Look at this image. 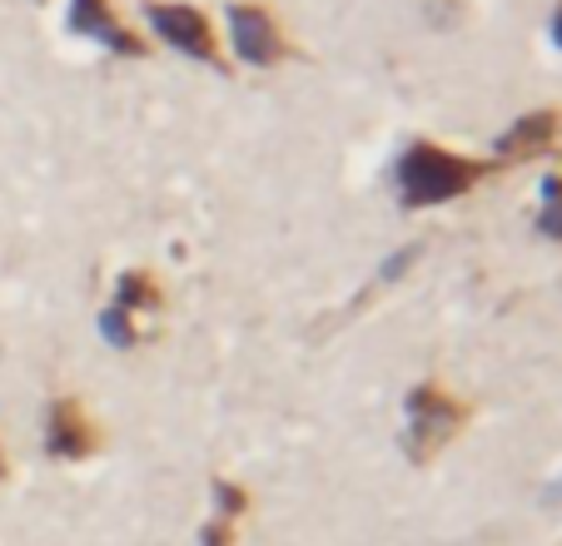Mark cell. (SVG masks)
<instances>
[{"label": "cell", "mask_w": 562, "mask_h": 546, "mask_svg": "<svg viewBox=\"0 0 562 546\" xmlns=\"http://www.w3.org/2000/svg\"><path fill=\"white\" fill-rule=\"evenodd\" d=\"M65 25H70V35H80V41H95L100 50L125 55V60H139V55H149L145 35L130 31L110 0H70V11H65Z\"/></svg>", "instance_id": "cell-6"}, {"label": "cell", "mask_w": 562, "mask_h": 546, "mask_svg": "<svg viewBox=\"0 0 562 546\" xmlns=\"http://www.w3.org/2000/svg\"><path fill=\"white\" fill-rule=\"evenodd\" d=\"M532 229H538L548 243H562V174H542Z\"/></svg>", "instance_id": "cell-10"}, {"label": "cell", "mask_w": 562, "mask_h": 546, "mask_svg": "<svg viewBox=\"0 0 562 546\" xmlns=\"http://www.w3.org/2000/svg\"><path fill=\"white\" fill-rule=\"evenodd\" d=\"M548 35H552V45H558V50H562V0H558V5H552V25H548Z\"/></svg>", "instance_id": "cell-13"}, {"label": "cell", "mask_w": 562, "mask_h": 546, "mask_svg": "<svg viewBox=\"0 0 562 546\" xmlns=\"http://www.w3.org/2000/svg\"><path fill=\"white\" fill-rule=\"evenodd\" d=\"M224 25H229V50L239 65H255V70H269V65L294 60V41L284 35V25L274 21L269 5L259 0H229L224 5Z\"/></svg>", "instance_id": "cell-3"}, {"label": "cell", "mask_w": 562, "mask_h": 546, "mask_svg": "<svg viewBox=\"0 0 562 546\" xmlns=\"http://www.w3.org/2000/svg\"><path fill=\"white\" fill-rule=\"evenodd\" d=\"M488 174L493 169L483 159L443 149L434 139H414L398 155V164H393V190H398V204L408 214H418V209H438V204H453L463 194H473Z\"/></svg>", "instance_id": "cell-1"}, {"label": "cell", "mask_w": 562, "mask_h": 546, "mask_svg": "<svg viewBox=\"0 0 562 546\" xmlns=\"http://www.w3.org/2000/svg\"><path fill=\"white\" fill-rule=\"evenodd\" d=\"M468 422V402L453 398L443 383H414L404 393V432H398V447H404L408 463H434L438 452L463 432Z\"/></svg>", "instance_id": "cell-2"}, {"label": "cell", "mask_w": 562, "mask_h": 546, "mask_svg": "<svg viewBox=\"0 0 562 546\" xmlns=\"http://www.w3.org/2000/svg\"><path fill=\"white\" fill-rule=\"evenodd\" d=\"M159 304H165V294H159V278L149 269H125L115 278V308H125L130 318L155 314Z\"/></svg>", "instance_id": "cell-9"}, {"label": "cell", "mask_w": 562, "mask_h": 546, "mask_svg": "<svg viewBox=\"0 0 562 546\" xmlns=\"http://www.w3.org/2000/svg\"><path fill=\"white\" fill-rule=\"evenodd\" d=\"M0 477H5V452H0Z\"/></svg>", "instance_id": "cell-14"}, {"label": "cell", "mask_w": 562, "mask_h": 546, "mask_svg": "<svg viewBox=\"0 0 562 546\" xmlns=\"http://www.w3.org/2000/svg\"><path fill=\"white\" fill-rule=\"evenodd\" d=\"M145 21L170 50L190 55V60L210 65V70H224L220 35H214L210 15H204L200 5H190V0H145Z\"/></svg>", "instance_id": "cell-4"}, {"label": "cell", "mask_w": 562, "mask_h": 546, "mask_svg": "<svg viewBox=\"0 0 562 546\" xmlns=\"http://www.w3.org/2000/svg\"><path fill=\"white\" fill-rule=\"evenodd\" d=\"M418 253H424L418 243H404V249H393L389 259L373 269V288H393V284H398V278H404V273L418 263Z\"/></svg>", "instance_id": "cell-12"}, {"label": "cell", "mask_w": 562, "mask_h": 546, "mask_svg": "<svg viewBox=\"0 0 562 546\" xmlns=\"http://www.w3.org/2000/svg\"><path fill=\"white\" fill-rule=\"evenodd\" d=\"M100 338H105L110 348H120V353H130V348L139 343V318H130L125 308L110 304L105 314H100Z\"/></svg>", "instance_id": "cell-11"}, {"label": "cell", "mask_w": 562, "mask_h": 546, "mask_svg": "<svg viewBox=\"0 0 562 546\" xmlns=\"http://www.w3.org/2000/svg\"><path fill=\"white\" fill-rule=\"evenodd\" d=\"M562 149V110L542 105L518 115L498 139H493V164H532Z\"/></svg>", "instance_id": "cell-5"}, {"label": "cell", "mask_w": 562, "mask_h": 546, "mask_svg": "<svg viewBox=\"0 0 562 546\" xmlns=\"http://www.w3.org/2000/svg\"><path fill=\"white\" fill-rule=\"evenodd\" d=\"M100 447V428L86 418V408L75 398H55L45 408V452L60 457V463H80Z\"/></svg>", "instance_id": "cell-7"}, {"label": "cell", "mask_w": 562, "mask_h": 546, "mask_svg": "<svg viewBox=\"0 0 562 546\" xmlns=\"http://www.w3.org/2000/svg\"><path fill=\"white\" fill-rule=\"evenodd\" d=\"M249 512V492L229 477H214V516L204 522L200 546H234V526Z\"/></svg>", "instance_id": "cell-8"}]
</instances>
